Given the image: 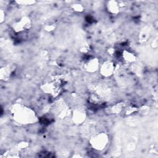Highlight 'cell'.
<instances>
[{"mask_svg":"<svg viewBox=\"0 0 158 158\" xmlns=\"http://www.w3.org/2000/svg\"><path fill=\"white\" fill-rule=\"evenodd\" d=\"M31 24L30 19L27 17H23L14 23L13 28L15 32H22L28 30L31 25Z\"/></svg>","mask_w":158,"mask_h":158,"instance_id":"cell-3","label":"cell"},{"mask_svg":"<svg viewBox=\"0 0 158 158\" xmlns=\"http://www.w3.org/2000/svg\"><path fill=\"white\" fill-rule=\"evenodd\" d=\"M31 113L30 110H28L27 109L19 107L15 110L14 113V118L18 121L22 123H28L30 122V120H32L31 117L33 115Z\"/></svg>","mask_w":158,"mask_h":158,"instance_id":"cell-2","label":"cell"},{"mask_svg":"<svg viewBox=\"0 0 158 158\" xmlns=\"http://www.w3.org/2000/svg\"><path fill=\"white\" fill-rule=\"evenodd\" d=\"M17 2L21 5H32L35 3V1H17Z\"/></svg>","mask_w":158,"mask_h":158,"instance_id":"cell-12","label":"cell"},{"mask_svg":"<svg viewBox=\"0 0 158 158\" xmlns=\"http://www.w3.org/2000/svg\"><path fill=\"white\" fill-rule=\"evenodd\" d=\"M107 135L104 133H101L91 138V144L94 149L97 150H102L107 144Z\"/></svg>","mask_w":158,"mask_h":158,"instance_id":"cell-1","label":"cell"},{"mask_svg":"<svg viewBox=\"0 0 158 158\" xmlns=\"http://www.w3.org/2000/svg\"><path fill=\"white\" fill-rule=\"evenodd\" d=\"M12 73V69L9 65L1 68V72H0L1 80H7L10 77Z\"/></svg>","mask_w":158,"mask_h":158,"instance_id":"cell-8","label":"cell"},{"mask_svg":"<svg viewBox=\"0 0 158 158\" xmlns=\"http://www.w3.org/2000/svg\"><path fill=\"white\" fill-rule=\"evenodd\" d=\"M56 27V24L54 22H49V23H47L45 25V29L46 30L48 31H51L54 30Z\"/></svg>","mask_w":158,"mask_h":158,"instance_id":"cell-10","label":"cell"},{"mask_svg":"<svg viewBox=\"0 0 158 158\" xmlns=\"http://www.w3.org/2000/svg\"><path fill=\"white\" fill-rule=\"evenodd\" d=\"M114 70V65L112 62L110 61L105 62L101 66L100 70L101 74L104 77H109L111 75Z\"/></svg>","mask_w":158,"mask_h":158,"instance_id":"cell-4","label":"cell"},{"mask_svg":"<svg viewBox=\"0 0 158 158\" xmlns=\"http://www.w3.org/2000/svg\"><path fill=\"white\" fill-rule=\"evenodd\" d=\"M107 8L109 12L112 14H117L120 10V5L118 2L115 1H110L107 2Z\"/></svg>","mask_w":158,"mask_h":158,"instance_id":"cell-6","label":"cell"},{"mask_svg":"<svg viewBox=\"0 0 158 158\" xmlns=\"http://www.w3.org/2000/svg\"><path fill=\"white\" fill-rule=\"evenodd\" d=\"M122 58L124 60V61L127 63H132L135 62L136 60L135 56L133 53L127 51H123Z\"/></svg>","mask_w":158,"mask_h":158,"instance_id":"cell-9","label":"cell"},{"mask_svg":"<svg viewBox=\"0 0 158 158\" xmlns=\"http://www.w3.org/2000/svg\"><path fill=\"white\" fill-rule=\"evenodd\" d=\"M85 69L89 72L96 71L99 68V63L97 59L90 58L85 63Z\"/></svg>","mask_w":158,"mask_h":158,"instance_id":"cell-5","label":"cell"},{"mask_svg":"<svg viewBox=\"0 0 158 158\" xmlns=\"http://www.w3.org/2000/svg\"><path fill=\"white\" fill-rule=\"evenodd\" d=\"M85 118V112L84 110L78 109L74 111L73 114V119L77 123H81Z\"/></svg>","mask_w":158,"mask_h":158,"instance_id":"cell-7","label":"cell"},{"mask_svg":"<svg viewBox=\"0 0 158 158\" xmlns=\"http://www.w3.org/2000/svg\"><path fill=\"white\" fill-rule=\"evenodd\" d=\"M73 9L76 12H82L83 10V6L80 4H75L72 5Z\"/></svg>","mask_w":158,"mask_h":158,"instance_id":"cell-11","label":"cell"}]
</instances>
